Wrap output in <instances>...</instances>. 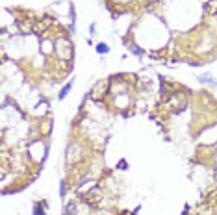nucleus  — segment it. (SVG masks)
<instances>
[{
    "label": "nucleus",
    "instance_id": "nucleus-2",
    "mask_svg": "<svg viewBox=\"0 0 217 215\" xmlns=\"http://www.w3.org/2000/svg\"><path fill=\"white\" fill-rule=\"evenodd\" d=\"M70 87H73V83H67V86L61 89V93H59V98H65V97H67V93L70 91Z\"/></svg>",
    "mask_w": 217,
    "mask_h": 215
},
{
    "label": "nucleus",
    "instance_id": "nucleus-1",
    "mask_svg": "<svg viewBox=\"0 0 217 215\" xmlns=\"http://www.w3.org/2000/svg\"><path fill=\"white\" fill-rule=\"evenodd\" d=\"M108 50H110V48H108V45H106V43H100V45H97V52H98V54H106Z\"/></svg>",
    "mask_w": 217,
    "mask_h": 215
},
{
    "label": "nucleus",
    "instance_id": "nucleus-3",
    "mask_svg": "<svg viewBox=\"0 0 217 215\" xmlns=\"http://www.w3.org/2000/svg\"><path fill=\"white\" fill-rule=\"evenodd\" d=\"M119 169H126V161H124V159H121V161H119Z\"/></svg>",
    "mask_w": 217,
    "mask_h": 215
},
{
    "label": "nucleus",
    "instance_id": "nucleus-4",
    "mask_svg": "<svg viewBox=\"0 0 217 215\" xmlns=\"http://www.w3.org/2000/svg\"><path fill=\"white\" fill-rule=\"evenodd\" d=\"M132 48H134V52H135V54H137V56H141V54H143V52H141V50H139V47H135V45H134V47H132Z\"/></svg>",
    "mask_w": 217,
    "mask_h": 215
}]
</instances>
